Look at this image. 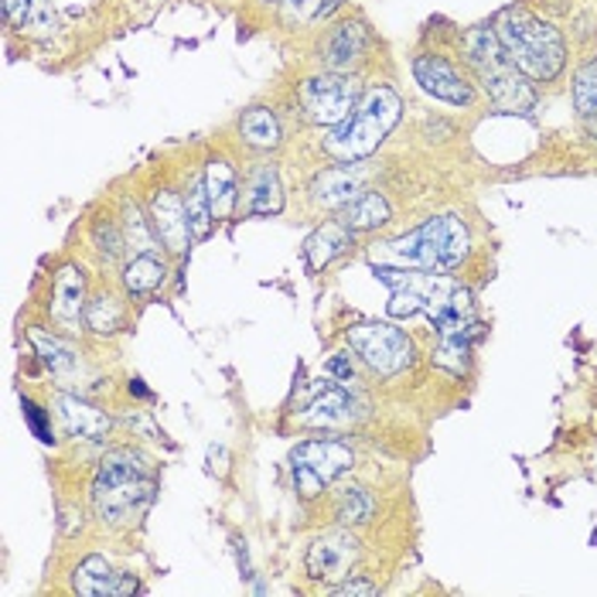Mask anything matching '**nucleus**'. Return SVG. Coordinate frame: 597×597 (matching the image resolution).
<instances>
[{"label": "nucleus", "mask_w": 597, "mask_h": 597, "mask_svg": "<svg viewBox=\"0 0 597 597\" xmlns=\"http://www.w3.org/2000/svg\"><path fill=\"white\" fill-rule=\"evenodd\" d=\"M246 209L253 215H277L284 209V189H280V178L274 168H259L249 178V189H246Z\"/></svg>", "instance_id": "nucleus-21"}, {"label": "nucleus", "mask_w": 597, "mask_h": 597, "mask_svg": "<svg viewBox=\"0 0 597 597\" xmlns=\"http://www.w3.org/2000/svg\"><path fill=\"white\" fill-rule=\"evenodd\" d=\"M294 18H318V14H331L339 8V0H287L284 4Z\"/></svg>", "instance_id": "nucleus-32"}, {"label": "nucleus", "mask_w": 597, "mask_h": 597, "mask_svg": "<svg viewBox=\"0 0 597 597\" xmlns=\"http://www.w3.org/2000/svg\"><path fill=\"white\" fill-rule=\"evenodd\" d=\"M414 76L420 83L424 93H430L434 99L455 103V106H471L475 103V89L471 83L461 79V72L455 65H447L437 55H420L414 58Z\"/></svg>", "instance_id": "nucleus-11"}, {"label": "nucleus", "mask_w": 597, "mask_h": 597, "mask_svg": "<svg viewBox=\"0 0 597 597\" xmlns=\"http://www.w3.org/2000/svg\"><path fill=\"white\" fill-rule=\"evenodd\" d=\"M31 342H34V349H39V355H42V362L55 372L58 380H68L72 372L79 369V352L72 349V345H65L62 339H55V334H45V331H31Z\"/></svg>", "instance_id": "nucleus-23"}, {"label": "nucleus", "mask_w": 597, "mask_h": 597, "mask_svg": "<svg viewBox=\"0 0 597 597\" xmlns=\"http://www.w3.org/2000/svg\"><path fill=\"white\" fill-rule=\"evenodd\" d=\"M574 106L584 117H597V58H590L574 79Z\"/></svg>", "instance_id": "nucleus-29"}, {"label": "nucleus", "mask_w": 597, "mask_h": 597, "mask_svg": "<svg viewBox=\"0 0 597 597\" xmlns=\"http://www.w3.org/2000/svg\"><path fill=\"white\" fill-rule=\"evenodd\" d=\"M383 284L393 287V301H390V315L393 318H414V315H430L440 318L447 311H461L471 315V294L437 270H424V274H403L393 267H372Z\"/></svg>", "instance_id": "nucleus-4"}, {"label": "nucleus", "mask_w": 597, "mask_h": 597, "mask_svg": "<svg viewBox=\"0 0 597 597\" xmlns=\"http://www.w3.org/2000/svg\"><path fill=\"white\" fill-rule=\"evenodd\" d=\"M154 226H158V233L171 253H184V246H189V239H192V230H189V212H184V202L174 192L154 195Z\"/></svg>", "instance_id": "nucleus-15"}, {"label": "nucleus", "mask_w": 597, "mask_h": 597, "mask_svg": "<svg viewBox=\"0 0 597 597\" xmlns=\"http://www.w3.org/2000/svg\"><path fill=\"white\" fill-rule=\"evenodd\" d=\"M270 4H287V0H270Z\"/></svg>", "instance_id": "nucleus-37"}, {"label": "nucleus", "mask_w": 597, "mask_h": 597, "mask_svg": "<svg viewBox=\"0 0 597 597\" xmlns=\"http://www.w3.org/2000/svg\"><path fill=\"white\" fill-rule=\"evenodd\" d=\"M55 318L76 321L79 311H86V277L76 267H62L55 277V301H52Z\"/></svg>", "instance_id": "nucleus-19"}, {"label": "nucleus", "mask_w": 597, "mask_h": 597, "mask_svg": "<svg viewBox=\"0 0 597 597\" xmlns=\"http://www.w3.org/2000/svg\"><path fill=\"white\" fill-rule=\"evenodd\" d=\"M239 134L249 147H259V151H270V147L280 143V124L267 106H256L249 114H243Z\"/></svg>", "instance_id": "nucleus-24"}, {"label": "nucleus", "mask_w": 597, "mask_h": 597, "mask_svg": "<svg viewBox=\"0 0 597 597\" xmlns=\"http://www.w3.org/2000/svg\"><path fill=\"white\" fill-rule=\"evenodd\" d=\"M301 99L305 117L318 127H339L352 117V109L359 106V83L339 72H328V76L308 79L297 93Z\"/></svg>", "instance_id": "nucleus-9"}, {"label": "nucleus", "mask_w": 597, "mask_h": 597, "mask_svg": "<svg viewBox=\"0 0 597 597\" xmlns=\"http://www.w3.org/2000/svg\"><path fill=\"white\" fill-rule=\"evenodd\" d=\"M495 34L526 79L550 83L559 76V68H564V39H559V31L553 24L533 18L530 11L509 8L502 11Z\"/></svg>", "instance_id": "nucleus-2"}, {"label": "nucleus", "mask_w": 597, "mask_h": 597, "mask_svg": "<svg viewBox=\"0 0 597 597\" xmlns=\"http://www.w3.org/2000/svg\"><path fill=\"white\" fill-rule=\"evenodd\" d=\"M124 321V308L117 297H93V301L86 305V324L99 334H109V331H117Z\"/></svg>", "instance_id": "nucleus-28"}, {"label": "nucleus", "mask_w": 597, "mask_h": 597, "mask_svg": "<svg viewBox=\"0 0 597 597\" xmlns=\"http://www.w3.org/2000/svg\"><path fill=\"white\" fill-rule=\"evenodd\" d=\"M93 236H96V246H99V253L106 259H117L124 253V239H120V233L114 226H109V222H96Z\"/></svg>", "instance_id": "nucleus-31"}, {"label": "nucleus", "mask_w": 597, "mask_h": 597, "mask_svg": "<svg viewBox=\"0 0 597 597\" xmlns=\"http://www.w3.org/2000/svg\"><path fill=\"white\" fill-rule=\"evenodd\" d=\"M24 417H28V424H31L34 437L45 440V444H52V440H55V437H52V427H49V420H45V414H42V409L34 406L31 399H24Z\"/></svg>", "instance_id": "nucleus-33"}, {"label": "nucleus", "mask_w": 597, "mask_h": 597, "mask_svg": "<svg viewBox=\"0 0 597 597\" xmlns=\"http://www.w3.org/2000/svg\"><path fill=\"white\" fill-rule=\"evenodd\" d=\"M359 184H362V174L355 168H328L315 178L311 184V195L318 205L324 209H345L352 199H359Z\"/></svg>", "instance_id": "nucleus-16"}, {"label": "nucleus", "mask_w": 597, "mask_h": 597, "mask_svg": "<svg viewBox=\"0 0 597 597\" xmlns=\"http://www.w3.org/2000/svg\"><path fill=\"white\" fill-rule=\"evenodd\" d=\"M154 475L134 451H109L93 478V505L109 526H130L154 502Z\"/></svg>", "instance_id": "nucleus-1"}, {"label": "nucleus", "mask_w": 597, "mask_h": 597, "mask_svg": "<svg viewBox=\"0 0 597 597\" xmlns=\"http://www.w3.org/2000/svg\"><path fill=\"white\" fill-rule=\"evenodd\" d=\"M127 239H130V246L137 249V256L154 253V249H158V246H154L151 230L143 226V215H140V209H137V205H127Z\"/></svg>", "instance_id": "nucleus-30"}, {"label": "nucleus", "mask_w": 597, "mask_h": 597, "mask_svg": "<svg viewBox=\"0 0 597 597\" xmlns=\"http://www.w3.org/2000/svg\"><path fill=\"white\" fill-rule=\"evenodd\" d=\"M352 468V451L342 440H305L294 447L290 471H294V489L305 499H318L334 478H342Z\"/></svg>", "instance_id": "nucleus-7"}, {"label": "nucleus", "mask_w": 597, "mask_h": 597, "mask_svg": "<svg viewBox=\"0 0 597 597\" xmlns=\"http://www.w3.org/2000/svg\"><path fill=\"white\" fill-rule=\"evenodd\" d=\"M468 226L458 215H434L420 230L403 239L386 243V253L396 264L420 267V270H455L468 256Z\"/></svg>", "instance_id": "nucleus-6"}, {"label": "nucleus", "mask_w": 597, "mask_h": 597, "mask_svg": "<svg viewBox=\"0 0 597 597\" xmlns=\"http://www.w3.org/2000/svg\"><path fill=\"white\" fill-rule=\"evenodd\" d=\"M365 45H369L365 24H359V21L342 24V28L328 39V45H324V62H328V68H334V72L352 68V65L365 55Z\"/></svg>", "instance_id": "nucleus-17"}, {"label": "nucleus", "mask_w": 597, "mask_h": 597, "mask_svg": "<svg viewBox=\"0 0 597 597\" xmlns=\"http://www.w3.org/2000/svg\"><path fill=\"white\" fill-rule=\"evenodd\" d=\"M334 509H339V519L345 526H365L372 512H376V499H372V492L362 489V484H342Z\"/></svg>", "instance_id": "nucleus-25"}, {"label": "nucleus", "mask_w": 597, "mask_h": 597, "mask_svg": "<svg viewBox=\"0 0 597 597\" xmlns=\"http://www.w3.org/2000/svg\"><path fill=\"white\" fill-rule=\"evenodd\" d=\"M164 280V264L161 259H154V253H143V256H134L127 270H124V284L130 294H147V290H154L161 287Z\"/></svg>", "instance_id": "nucleus-26"}, {"label": "nucleus", "mask_w": 597, "mask_h": 597, "mask_svg": "<svg viewBox=\"0 0 597 597\" xmlns=\"http://www.w3.org/2000/svg\"><path fill=\"white\" fill-rule=\"evenodd\" d=\"M55 409H58V420H62L65 434H72V437L99 440V437H106V430H109V417L103 414V409L83 403L79 396L62 393L58 403H55Z\"/></svg>", "instance_id": "nucleus-14"}, {"label": "nucleus", "mask_w": 597, "mask_h": 597, "mask_svg": "<svg viewBox=\"0 0 597 597\" xmlns=\"http://www.w3.org/2000/svg\"><path fill=\"white\" fill-rule=\"evenodd\" d=\"M465 52L478 72L484 93H489V99L499 109H505V114H530L536 106L533 86L515 68V62L509 58V52L502 49L499 34L492 28H475L465 39Z\"/></svg>", "instance_id": "nucleus-3"}, {"label": "nucleus", "mask_w": 597, "mask_h": 597, "mask_svg": "<svg viewBox=\"0 0 597 597\" xmlns=\"http://www.w3.org/2000/svg\"><path fill=\"white\" fill-rule=\"evenodd\" d=\"M359 564V540L345 530L324 533L308 550V574L315 580H339L349 577Z\"/></svg>", "instance_id": "nucleus-10"}, {"label": "nucleus", "mask_w": 597, "mask_h": 597, "mask_svg": "<svg viewBox=\"0 0 597 597\" xmlns=\"http://www.w3.org/2000/svg\"><path fill=\"white\" fill-rule=\"evenodd\" d=\"M72 590L83 597H120V594L137 590V577L117 574L103 556H89L86 564H79V571L72 574Z\"/></svg>", "instance_id": "nucleus-12"}, {"label": "nucleus", "mask_w": 597, "mask_h": 597, "mask_svg": "<svg viewBox=\"0 0 597 597\" xmlns=\"http://www.w3.org/2000/svg\"><path fill=\"white\" fill-rule=\"evenodd\" d=\"M328 372H331V376L345 380V383H352V362H349V355H334V359L328 362Z\"/></svg>", "instance_id": "nucleus-35"}, {"label": "nucleus", "mask_w": 597, "mask_h": 597, "mask_svg": "<svg viewBox=\"0 0 597 597\" xmlns=\"http://www.w3.org/2000/svg\"><path fill=\"white\" fill-rule=\"evenodd\" d=\"M342 222L352 233H365V230H380L390 222V202L380 192H362L359 199H352L342 209Z\"/></svg>", "instance_id": "nucleus-20"}, {"label": "nucleus", "mask_w": 597, "mask_h": 597, "mask_svg": "<svg viewBox=\"0 0 597 597\" xmlns=\"http://www.w3.org/2000/svg\"><path fill=\"white\" fill-rule=\"evenodd\" d=\"M349 345L362 355V362L380 372V376H399V372L414 362V342L393 324H355L349 328Z\"/></svg>", "instance_id": "nucleus-8"}, {"label": "nucleus", "mask_w": 597, "mask_h": 597, "mask_svg": "<svg viewBox=\"0 0 597 597\" xmlns=\"http://www.w3.org/2000/svg\"><path fill=\"white\" fill-rule=\"evenodd\" d=\"M28 11H31V0H4V14L11 24H24Z\"/></svg>", "instance_id": "nucleus-34"}, {"label": "nucleus", "mask_w": 597, "mask_h": 597, "mask_svg": "<svg viewBox=\"0 0 597 597\" xmlns=\"http://www.w3.org/2000/svg\"><path fill=\"white\" fill-rule=\"evenodd\" d=\"M202 181H205V192H209L215 218H226L236 209V174H233V168L226 161H209Z\"/></svg>", "instance_id": "nucleus-22"}, {"label": "nucleus", "mask_w": 597, "mask_h": 597, "mask_svg": "<svg viewBox=\"0 0 597 597\" xmlns=\"http://www.w3.org/2000/svg\"><path fill=\"white\" fill-rule=\"evenodd\" d=\"M352 246V230L345 222H328L318 233L308 236L305 243V253H308V267L311 270H324L334 256H342L345 249Z\"/></svg>", "instance_id": "nucleus-18"}, {"label": "nucleus", "mask_w": 597, "mask_h": 597, "mask_svg": "<svg viewBox=\"0 0 597 597\" xmlns=\"http://www.w3.org/2000/svg\"><path fill=\"white\" fill-rule=\"evenodd\" d=\"M334 594H376V587H372L369 580H349L342 587H334Z\"/></svg>", "instance_id": "nucleus-36"}, {"label": "nucleus", "mask_w": 597, "mask_h": 597, "mask_svg": "<svg viewBox=\"0 0 597 597\" xmlns=\"http://www.w3.org/2000/svg\"><path fill=\"white\" fill-rule=\"evenodd\" d=\"M352 409L355 403L345 383H321L301 409V420L311 427H342L352 420Z\"/></svg>", "instance_id": "nucleus-13"}, {"label": "nucleus", "mask_w": 597, "mask_h": 597, "mask_svg": "<svg viewBox=\"0 0 597 597\" xmlns=\"http://www.w3.org/2000/svg\"><path fill=\"white\" fill-rule=\"evenodd\" d=\"M399 96L390 86L369 89L365 99L355 106V114L339 124L328 137V154L339 161H362L390 137V130L399 124Z\"/></svg>", "instance_id": "nucleus-5"}, {"label": "nucleus", "mask_w": 597, "mask_h": 597, "mask_svg": "<svg viewBox=\"0 0 597 597\" xmlns=\"http://www.w3.org/2000/svg\"><path fill=\"white\" fill-rule=\"evenodd\" d=\"M184 212H189V230H192V239H205L209 230H212V202H209V192H205V181H199L195 189L189 192V202H184Z\"/></svg>", "instance_id": "nucleus-27"}]
</instances>
